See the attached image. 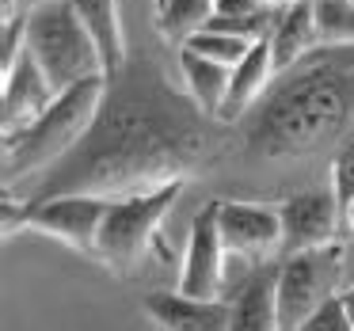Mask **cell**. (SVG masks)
I'll use <instances>...</instances> for the list:
<instances>
[{"instance_id":"1","label":"cell","mask_w":354,"mask_h":331,"mask_svg":"<svg viewBox=\"0 0 354 331\" xmlns=\"http://www.w3.org/2000/svg\"><path fill=\"white\" fill-rule=\"evenodd\" d=\"M221 153L225 126L202 115L149 54H133L130 65L107 80L84 141L57 160L24 202H50L62 194L130 198L187 183L214 168Z\"/></svg>"},{"instance_id":"2","label":"cell","mask_w":354,"mask_h":331,"mask_svg":"<svg viewBox=\"0 0 354 331\" xmlns=\"http://www.w3.org/2000/svg\"><path fill=\"white\" fill-rule=\"evenodd\" d=\"M354 126V46H316L278 73L255 111L240 122L248 160H308L339 149Z\"/></svg>"},{"instance_id":"3","label":"cell","mask_w":354,"mask_h":331,"mask_svg":"<svg viewBox=\"0 0 354 331\" xmlns=\"http://www.w3.org/2000/svg\"><path fill=\"white\" fill-rule=\"evenodd\" d=\"M103 92H107V77L84 80L57 95L35 126H27L16 138H4V191L24 183L27 176H46L57 160H65L84 141V133L100 115Z\"/></svg>"},{"instance_id":"4","label":"cell","mask_w":354,"mask_h":331,"mask_svg":"<svg viewBox=\"0 0 354 331\" xmlns=\"http://www.w3.org/2000/svg\"><path fill=\"white\" fill-rule=\"evenodd\" d=\"M187 183H168L160 191L130 194V198H115L103 217L100 229V247H95V263L115 270L118 278H130L133 270L145 267L149 252L168 259V247L160 244V221L171 214Z\"/></svg>"},{"instance_id":"5","label":"cell","mask_w":354,"mask_h":331,"mask_svg":"<svg viewBox=\"0 0 354 331\" xmlns=\"http://www.w3.org/2000/svg\"><path fill=\"white\" fill-rule=\"evenodd\" d=\"M27 54L46 73L54 95L84 84L92 77H103V62L92 35L77 19L69 0H57L50 8H39L27 23Z\"/></svg>"},{"instance_id":"6","label":"cell","mask_w":354,"mask_h":331,"mask_svg":"<svg viewBox=\"0 0 354 331\" xmlns=\"http://www.w3.org/2000/svg\"><path fill=\"white\" fill-rule=\"evenodd\" d=\"M343 278V244L313 247V252L286 255L278 263V323L282 331H297L316 308L339 297Z\"/></svg>"},{"instance_id":"7","label":"cell","mask_w":354,"mask_h":331,"mask_svg":"<svg viewBox=\"0 0 354 331\" xmlns=\"http://www.w3.org/2000/svg\"><path fill=\"white\" fill-rule=\"evenodd\" d=\"M115 198H100V194H62L50 202H24V217H19V232L31 229L42 236L62 240L65 247L95 259L100 247V229Z\"/></svg>"},{"instance_id":"8","label":"cell","mask_w":354,"mask_h":331,"mask_svg":"<svg viewBox=\"0 0 354 331\" xmlns=\"http://www.w3.org/2000/svg\"><path fill=\"white\" fill-rule=\"evenodd\" d=\"M278 214H282L286 255L335 244L339 229H343V206L335 198V187H305V191H293L290 198L278 202Z\"/></svg>"},{"instance_id":"9","label":"cell","mask_w":354,"mask_h":331,"mask_svg":"<svg viewBox=\"0 0 354 331\" xmlns=\"http://www.w3.org/2000/svg\"><path fill=\"white\" fill-rule=\"evenodd\" d=\"M217 225H221L225 252L248 259L252 267L267 263L282 247V214L267 202H225L217 198Z\"/></svg>"},{"instance_id":"10","label":"cell","mask_w":354,"mask_h":331,"mask_svg":"<svg viewBox=\"0 0 354 331\" xmlns=\"http://www.w3.org/2000/svg\"><path fill=\"white\" fill-rule=\"evenodd\" d=\"M225 255L229 252H225L221 225H217V202H206L191 221V240H187L183 270H179V293L198 301H221Z\"/></svg>"},{"instance_id":"11","label":"cell","mask_w":354,"mask_h":331,"mask_svg":"<svg viewBox=\"0 0 354 331\" xmlns=\"http://www.w3.org/2000/svg\"><path fill=\"white\" fill-rule=\"evenodd\" d=\"M54 100L57 95H54V88H50L46 73H42L39 62L24 50L19 65L4 77V88H0V130H4V138H16L27 126H35L50 111Z\"/></svg>"},{"instance_id":"12","label":"cell","mask_w":354,"mask_h":331,"mask_svg":"<svg viewBox=\"0 0 354 331\" xmlns=\"http://www.w3.org/2000/svg\"><path fill=\"white\" fill-rule=\"evenodd\" d=\"M141 312L156 331H232V301H198L171 290H153L141 297Z\"/></svg>"},{"instance_id":"13","label":"cell","mask_w":354,"mask_h":331,"mask_svg":"<svg viewBox=\"0 0 354 331\" xmlns=\"http://www.w3.org/2000/svg\"><path fill=\"white\" fill-rule=\"evenodd\" d=\"M278 69H274V50H270V39L255 42L248 50V57L232 69V80H229V95H225V107L217 115L221 126H236L244 122L248 115L255 111V103L267 95V88L274 84Z\"/></svg>"},{"instance_id":"14","label":"cell","mask_w":354,"mask_h":331,"mask_svg":"<svg viewBox=\"0 0 354 331\" xmlns=\"http://www.w3.org/2000/svg\"><path fill=\"white\" fill-rule=\"evenodd\" d=\"M77 19L84 23V31L92 35L95 50L103 62V77H118L130 65V46H126V31H122V16H118V0H69Z\"/></svg>"},{"instance_id":"15","label":"cell","mask_w":354,"mask_h":331,"mask_svg":"<svg viewBox=\"0 0 354 331\" xmlns=\"http://www.w3.org/2000/svg\"><path fill=\"white\" fill-rule=\"evenodd\" d=\"M320 46V35H316V12L313 0H297L290 8L278 12V23L270 31V50H274V69L286 73L308 57L313 50Z\"/></svg>"},{"instance_id":"16","label":"cell","mask_w":354,"mask_h":331,"mask_svg":"<svg viewBox=\"0 0 354 331\" xmlns=\"http://www.w3.org/2000/svg\"><path fill=\"white\" fill-rule=\"evenodd\" d=\"M179 77H183V92L194 100V107L217 122V115L225 107V95H229L232 69H225V65H217V62H209V57L183 46L179 50Z\"/></svg>"},{"instance_id":"17","label":"cell","mask_w":354,"mask_h":331,"mask_svg":"<svg viewBox=\"0 0 354 331\" xmlns=\"http://www.w3.org/2000/svg\"><path fill=\"white\" fill-rule=\"evenodd\" d=\"M217 12V0H168V8L156 12V35L168 46L183 50L194 35H202L209 27Z\"/></svg>"},{"instance_id":"18","label":"cell","mask_w":354,"mask_h":331,"mask_svg":"<svg viewBox=\"0 0 354 331\" xmlns=\"http://www.w3.org/2000/svg\"><path fill=\"white\" fill-rule=\"evenodd\" d=\"M320 46H354V4L351 0H313Z\"/></svg>"},{"instance_id":"19","label":"cell","mask_w":354,"mask_h":331,"mask_svg":"<svg viewBox=\"0 0 354 331\" xmlns=\"http://www.w3.org/2000/svg\"><path fill=\"white\" fill-rule=\"evenodd\" d=\"M255 42H244V39H232V35H217V31H202L194 35L191 42H187V50H194V54L209 57V62L225 65V69H236L240 62L248 57V50H252Z\"/></svg>"},{"instance_id":"20","label":"cell","mask_w":354,"mask_h":331,"mask_svg":"<svg viewBox=\"0 0 354 331\" xmlns=\"http://www.w3.org/2000/svg\"><path fill=\"white\" fill-rule=\"evenodd\" d=\"M331 187H335L339 206L354 202V126L346 130V138L339 141L335 156H331Z\"/></svg>"},{"instance_id":"21","label":"cell","mask_w":354,"mask_h":331,"mask_svg":"<svg viewBox=\"0 0 354 331\" xmlns=\"http://www.w3.org/2000/svg\"><path fill=\"white\" fill-rule=\"evenodd\" d=\"M27 23H31V16H19V12L0 23V73L4 77L16 69L24 50H27Z\"/></svg>"},{"instance_id":"22","label":"cell","mask_w":354,"mask_h":331,"mask_svg":"<svg viewBox=\"0 0 354 331\" xmlns=\"http://www.w3.org/2000/svg\"><path fill=\"white\" fill-rule=\"evenodd\" d=\"M297 331H354V320H351V312H346L343 297H331L328 305L316 308Z\"/></svg>"},{"instance_id":"23","label":"cell","mask_w":354,"mask_h":331,"mask_svg":"<svg viewBox=\"0 0 354 331\" xmlns=\"http://www.w3.org/2000/svg\"><path fill=\"white\" fill-rule=\"evenodd\" d=\"M50 4H57V0H16V12L19 16H35L39 8H50Z\"/></svg>"},{"instance_id":"24","label":"cell","mask_w":354,"mask_h":331,"mask_svg":"<svg viewBox=\"0 0 354 331\" xmlns=\"http://www.w3.org/2000/svg\"><path fill=\"white\" fill-rule=\"evenodd\" d=\"M343 229L354 236V202H351V206H343Z\"/></svg>"},{"instance_id":"25","label":"cell","mask_w":354,"mask_h":331,"mask_svg":"<svg viewBox=\"0 0 354 331\" xmlns=\"http://www.w3.org/2000/svg\"><path fill=\"white\" fill-rule=\"evenodd\" d=\"M259 4H267V8L282 12V8H290V4H297V0H259Z\"/></svg>"},{"instance_id":"26","label":"cell","mask_w":354,"mask_h":331,"mask_svg":"<svg viewBox=\"0 0 354 331\" xmlns=\"http://www.w3.org/2000/svg\"><path fill=\"white\" fill-rule=\"evenodd\" d=\"M339 297H343V305H346V312H351V320H354V285L346 293H339Z\"/></svg>"},{"instance_id":"27","label":"cell","mask_w":354,"mask_h":331,"mask_svg":"<svg viewBox=\"0 0 354 331\" xmlns=\"http://www.w3.org/2000/svg\"><path fill=\"white\" fill-rule=\"evenodd\" d=\"M160 8H168V0H156V12H160Z\"/></svg>"},{"instance_id":"28","label":"cell","mask_w":354,"mask_h":331,"mask_svg":"<svg viewBox=\"0 0 354 331\" xmlns=\"http://www.w3.org/2000/svg\"><path fill=\"white\" fill-rule=\"evenodd\" d=\"M351 4H354V0H351Z\"/></svg>"}]
</instances>
